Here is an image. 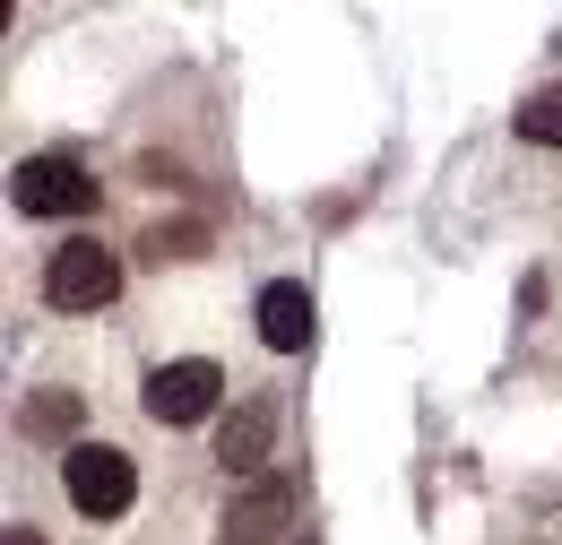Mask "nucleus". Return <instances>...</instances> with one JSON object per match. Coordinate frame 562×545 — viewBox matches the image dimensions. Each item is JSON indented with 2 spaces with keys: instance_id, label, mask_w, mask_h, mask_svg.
Returning <instances> with one entry per match:
<instances>
[{
  "instance_id": "1",
  "label": "nucleus",
  "mask_w": 562,
  "mask_h": 545,
  "mask_svg": "<svg viewBox=\"0 0 562 545\" xmlns=\"http://www.w3.org/2000/svg\"><path fill=\"white\" fill-rule=\"evenodd\" d=\"M61 485H70V502L87 511V520H122L131 493H139L131 459H122L113 442H70V451H61Z\"/></svg>"
},
{
  "instance_id": "2",
  "label": "nucleus",
  "mask_w": 562,
  "mask_h": 545,
  "mask_svg": "<svg viewBox=\"0 0 562 545\" xmlns=\"http://www.w3.org/2000/svg\"><path fill=\"white\" fill-rule=\"evenodd\" d=\"M9 208L18 216H87L95 208V174L78 156H26L9 174Z\"/></svg>"
},
{
  "instance_id": "3",
  "label": "nucleus",
  "mask_w": 562,
  "mask_h": 545,
  "mask_svg": "<svg viewBox=\"0 0 562 545\" xmlns=\"http://www.w3.org/2000/svg\"><path fill=\"white\" fill-rule=\"evenodd\" d=\"M113 294H122V260L104 243H87V234L44 260V303H61V312H104Z\"/></svg>"
},
{
  "instance_id": "4",
  "label": "nucleus",
  "mask_w": 562,
  "mask_h": 545,
  "mask_svg": "<svg viewBox=\"0 0 562 545\" xmlns=\"http://www.w3.org/2000/svg\"><path fill=\"white\" fill-rule=\"evenodd\" d=\"M216 390H225V372H216L209 355H182V364H156L147 372L139 408L156 424H200V415H216Z\"/></svg>"
},
{
  "instance_id": "5",
  "label": "nucleus",
  "mask_w": 562,
  "mask_h": 545,
  "mask_svg": "<svg viewBox=\"0 0 562 545\" xmlns=\"http://www.w3.org/2000/svg\"><path fill=\"white\" fill-rule=\"evenodd\" d=\"M294 529V477H251L234 485V502H225V545H260Z\"/></svg>"
},
{
  "instance_id": "6",
  "label": "nucleus",
  "mask_w": 562,
  "mask_h": 545,
  "mask_svg": "<svg viewBox=\"0 0 562 545\" xmlns=\"http://www.w3.org/2000/svg\"><path fill=\"white\" fill-rule=\"evenodd\" d=\"M260 346H278V355H303L312 346V286H294V277H278V286H260Z\"/></svg>"
},
{
  "instance_id": "7",
  "label": "nucleus",
  "mask_w": 562,
  "mask_h": 545,
  "mask_svg": "<svg viewBox=\"0 0 562 545\" xmlns=\"http://www.w3.org/2000/svg\"><path fill=\"white\" fill-rule=\"evenodd\" d=\"M269 433H278V408H269V399H251V408L225 415V424H216V459H225V477H260Z\"/></svg>"
},
{
  "instance_id": "8",
  "label": "nucleus",
  "mask_w": 562,
  "mask_h": 545,
  "mask_svg": "<svg viewBox=\"0 0 562 545\" xmlns=\"http://www.w3.org/2000/svg\"><path fill=\"white\" fill-rule=\"evenodd\" d=\"M519 138H528V147H562V87H537V96L519 104Z\"/></svg>"
},
{
  "instance_id": "9",
  "label": "nucleus",
  "mask_w": 562,
  "mask_h": 545,
  "mask_svg": "<svg viewBox=\"0 0 562 545\" xmlns=\"http://www.w3.org/2000/svg\"><path fill=\"white\" fill-rule=\"evenodd\" d=\"M139 252L156 260V269H165V260H200V252H209V225H147Z\"/></svg>"
},
{
  "instance_id": "10",
  "label": "nucleus",
  "mask_w": 562,
  "mask_h": 545,
  "mask_svg": "<svg viewBox=\"0 0 562 545\" xmlns=\"http://www.w3.org/2000/svg\"><path fill=\"white\" fill-rule=\"evenodd\" d=\"M70 424H78V390H44L26 408V433H70Z\"/></svg>"
},
{
  "instance_id": "11",
  "label": "nucleus",
  "mask_w": 562,
  "mask_h": 545,
  "mask_svg": "<svg viewBox=\"0 0 562 545\" xmlns=\"http://www.w3.org/2000/svg\"><path fill=\"white\" fill-rule=\"evenodd\" d=\"M0 545H44V537H35V529H9V537H0Z\"/></svg>"
}]
</instances>
